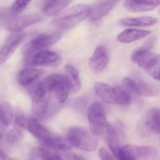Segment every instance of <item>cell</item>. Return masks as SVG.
<instances>
[{
  "label": "cell",
  "mask_w": 160,
  "mask_h": 160,
  "mask_svg": "<svg viewBox=\"0 0 160 160\" xmlns=\"http://www.w3.org/2000/svg\"><path fill=\"white\" fill-rule=\"evenodd\" d=\"M98 157L101 160H116L115 157L112 156L110 152L104 147H102L98 151Z\"/></svg>",
  "instance_id": "33"
},
{
  "label": "cell",
  "mask_w": 160,
  "mask_h": 160,
  "mask_svg": "<svg viewBox=\"0 0 160 160\" xmlns=\"http://www.w3.org/2000/svg\"><path fill=\"white\" fill-rule=\"evenodd\" d=\"M115 5L116 2L113 0H98L91 6L89 17L93 21L100 20L106 17L113 9Z\"/></svg>",
  "instance_id": "14"
},
{
  "label": "cell",
  "mask_w": 160,
  "mask_h": 160,
  "mask_svg": "<svg viewBox=\"0 0 160 160\" xmlns=\"http://www.w3.org/2000/svg\"><path fill=\"white\" fill-rule=\"evenodd\" d=\"M125 147L138 159L154 156L157 154L156 149L150 146L130 145L129 144V145H125Z\"/></svg>",
  "instance_id": "22"
},
{
  "label": "cell",
  "mask_w": 160,
  "mask_h": 160,
  "mask_svg": "<svg viewBox=\"0 0 160 160\" xmlns=\"http://www.w3.org/2000/svg\"><path fill=\"white\" fill-rule=\"evenodd\" d=\"M113 1L116 2V3H117V2H119V1H120V0H113Z\"/></svg>",
  "instance_id": "38"
},
{
  "label": "cell",
  "mask_w": 160,
  "mask_h": 160,
  "mask_svg": "<svg viewBox=\"0 0 160 160\" xmlns=\"http://www.w3.org/2000/svg\"><path fill=\"white\" fill-rule=\"evenodd\" d=\"M137 131L142 137L149 136L152 133L160 134V109L148 110L138 124Z\"/></svg>",
  "instance_id": "7"
},
{
  "label": "cell",
  "mask_w": 160,
  "mask_h": 160,
  "mask_svg": "<svg viewBox=\"0 0 160 160\" xmlns=\"http://www.w3.org/2000/svg\"><path fill=\"white\" fill-rule=\"evenodd\" d=\"M114 89V102L113 104L120 106H126L131 104V97L125 89L120 86H113Z\"/></svg>",
  "instance_id": "24"
},
{
  "label": "cell",
  "mask_w": 160,
  "mask_h": 160,
  "mask_svg": "<svg viewBox=\"0 0 160 160\" xmlns=\"http://www.w3.org/2000/svg\"><path fill=\"white\" fill-rule=\"evenodd\" d=\"M131 60L141 68L147 71L159 64L160 54L153 53L150 50V49L142 47L133 53Z\"/></svg>",
  "instance_id": "9"
},
{
  "label": "cell",
  "mask_w": 160,
  "mask_h": 160,
  "mask_svg": "<svg viewBox=\"0 0 160 160\" xmlns=\"http://www.w3.org/2000/svg\"><path fill=\"white\" fill-rule=\"evenodd\" d=\"M0 159L1 160H15L13 158H10V157L8 156L4 152L2 151H0Z\"/></svg>",
  "instance_id": "37"
},
{
  "label": "cell",
  "mask_w": 160,
  "mask_h": 160,
  "mask_svg": "<svg viewBox=\"0 0 160 160\" xmlns=\"http://www.w3.org/2000/svg\"><path fill=\"white\" fill-rule=\"evenodd\" d=\"M31 1L32 0H15L10 7L11 12L13 14H20Z\"/></svg>",
  "instance_id": "30"
},
{
  "label": "cell",
  "mask_w": 160,
  "mask_h": 160,
  "mask_svg": "<svg viewBox=\"0 0 160 160\" xmlns=\"http://www.w3.org/2000/svg\"><path fill=\"white\" fill-rule=\"evenodd\" d=\"M15 109L9 101H2L0 103V124L2 126L7 127L10 125L14 118Z\"/></svg>",
  "instance_id": "21"
},
{
  "label": "cell",
  "mask_w": 160,
  "mask_h": 160,
  "mask_svg": "<svg viewBox=\"0 0 160 160\" xmlns=\"http://www.w3.org/2000/svg\"><path fill=\"white\" fill-rule=\"evenodd\" d=\"M28 118L26 117L23 110L19 107H16L14 111L13 122L16 128L20 130H27Z\"/></svg>",
  "instance_id": "27"
},
{
  "label": "cell",
  "mask_w": 160,
  "mask_h": 160,
  "mask_svg": "<svg viewBox=\"0 0 160 160\" xmlns=\"http://www.w3.org/2000/svg\"><path fill=\"white\" fill-rule=\"evenodd\" d=\"M65 137L71 148L93 152L98 147V136L84 127H71L68 130Z\"/></svg>",
  "instance_id": "2"
},
{
  "label": "cell",
  "mask_w": 160,
  "mask_h": 160,
  "mask_svg": "<svg viewBox=\"0 0 160 160\" xmlns=\"http://www.w3.org/2000/svg\"><path fill=\"white\" fill-rule=\"evenodd\" d=\"M22 138H23L22 130L17 129L16 127L13 130H9L6 135V141L9 144H17L19 141H21Z\"/></svg>",
  "instance_id": "28"
},
{
  "label": "cell",
  "mask_w": 160,
  "mask_h": 160,
  "mask_svg": "<svg viewBox=\"0 0 160 160\" xmlns=\"http://www.w3.org/2000/svg\"><path fill=\"white\" fill-rule=\"evenodd\" d=\"M61 38L60 31L51 33V34L39 35L37 37L28 42L22 49V54L26 57L38 52L45 50L48 47L52 46L59 41Z\"/></svg>",
  "instance_id": "6"
},
{
  "label": "cell",
  "mask_w": 160,
  "mask_h": 160,
  "mask_svg": "<svg viewBox=\"0 0 160 160\" xmlns=\"http://www.w3.org/2000/svg\"><path fill=\"white\" fill-rule=\"evenodd\" d=\"M0 139H1V133H0Z\"/></svg>",
  "instance_id": "39"
},
{
  "label": "cell",
  "mask_w": 160,
  "mask_h": 160,
  "mask_svg": "<svg viewBox=\"0 0 160 160\" xmlns=\"http://www.w3.org/2000/svg\"><path fill=\"white\" fill-rule=\"evenodd\" d=\"M109 62V54L108 50L103 45H98L92 53L88 61L91 70L95 73L102 72L107 67Z\"/></svg>",
  "instance_id": "11"
},
{
  "label": "cell",
  "mask_w": 160,
  "mask_h": 160,
  "mask_svg": "<svg viewBox=\"0 0 160 160\" xmlns=\"http://www.w3.org/2000/svg\"><path fill=\"white\" fill-rule=\"evenodd\" d=\"M30 160H44L41 155L40 148L39 147H34L32 148L29 154Z\"/></svg>",
  "instance_id": "34"
},
{
  "label": "cell",
  "mask_w": 160,
  "mask_h": 160,
  "mask_svg": "<svg viewBox=\"0 0 160 160\" xmlns=\"http://www.w3.org/2000/svg\"><path fill=\"white\" fill-rule=\"evenodd\" d=\"M95 93L98 97L109 104L114 102V89L113 86H111L106 83L102 82H96L94 85Z\"/></svg>",
  "instance_id": "20"
},
{
  "label": "cell",
  "mask_w": 160,
  "mask_h": 160,
  "mask_svg": "<svg viewBox=\"0 0 160 160\" xmlns=\"http://www.w3.org/2000/svg\"><path fill=\"white\" fill-rule=\"evenodd\" d=\"M65 78L70 93L72 94L78 93L81 88V80L80 78L79 72L72 65H67L65 67Z\"/></svg>",
  "instance_id": "18"
},
{
  "label": "cell",
  "mask_w": 160,
  "mask_h": 160,
  "mask_svg": "<svg viewBox=\"0 0 160 160\" xmlns=\"http://www.w3.org/2000/svg\"><path fill=\"white\" fill-rule=\"evenodd\" d=\"M44 74V71L34 67H28L22 69L17 77L19 84L23 86H28L34 83Z\"/></svg>",
  "instance_id": "16"
},
{
  "label": "cell",
  "mask_w": 160,
  "mask_h": 160,
  "mask_svg": "<svg viewBox=\"0 0 160 160\" xmlns=\"http://www.w3.org/2000/svg\"><path fill=\"white\" fill-rule=\"evenodd\" d=\"M24 34L22 32H13L9 35L4 45L0 49V65L4 64L11 57L17 47L23 42Z\"/></svg>",
  "instance_id": "12"
},
{
  "label": "cell",
  "mask_w": 160,
  "mask_h": 160,
  "mask_svg": "<svg viewBox=\"0 0 160 160\" xmlns=\"http://www.w3.org/2000/svg\"><path fill=\"white\" fill-rule=\"evenodd\" d=\"M148 75L152 77L154 79L160 81V64L159 63L156 66L152 67V68L148 69L146 71Z\"/></svg>",
  "instance_id": "32"
},
{
  "label": "cell",
  "mask_w": 160,
  "mask_h": 160,
  "mask_svg": "<svg viewBox=\"0 0 160 160\" xmlns=\"http://www.w3.org/2000/svg\"><path fill=\"white\" fill-rule=\"evenodd\" d=\"M31 102L33 115L38 121L49 119L59 109L61 105L52 94L42 96L31 93Z\"/></svg>",
  "instance_id": "4"
},
{
  "label": "cell",
  "mask_w": 160,
  "mask_h": 160,
  "mask_svg": "<svg viewBox=\"0 0 160 160\" xmlns=\"http://www.w3.org/2000/svg\"><path fill=\"white\" fill-rule=\"evenodd\" d=\"M68 160H86L84 157L82 155H75V154H69L68 155Z\"/></svg>",
  "instance_id": "36"
},
{
  "label": "cell",
  "mask_w": 160,
  "mask_h": 160,
  "mask_svg": "<svg viewBox=\"0 0 160 160\" xmlns=\"http://www.w3.org/2000/svg\"><path fill=\"white\" fill-rule=\"evenodd\" d=\"M123 85L129 92L141 97H155L159 93L152 84L142 79H134L126 77L123 79Z\"/></svg>",
  "instance_id": "8"
},
{
  "label": "cell",
  "mask_w": 160,
  "mask_h": 160,
  "mask_svg": "<svg viewBox=\"0 0 160 160\" xmlns=\"http://www.w3.org/2000/svg\"><path fill=\"white\" fill-rule=\"evenodd\" d=\"M117 160H138L137 158L134 156L128 149L125 147V146L120 147L118 152L114 155Z\"/></svg>",
  "instance_id": "31"
},
{
  "label": "cell",
  "mask_w": 160,
  "mask_h": 160,
  "mask_svg": "<svg viewBox=\"0 0 160 160\" xmlns=\"http://www.w3.org/2000/svg\"><path fill=\"white\" fill-rule=\"evenodd\" d=\"M56 1H58V0H37L36 4L42 10H43V9H45V8H47L48 6H50V5L52 4L53 3Z\"/></svg>",
  "instance_id": "35"
},
{
  "label": "cell",
  "mask_w": 160,
  "mask_h": 160,
  "mask_svg": "<svg viewBox=\"0 0 160 160\" xmlns=\"http://www.w3.org/2000/svg\"><path fill=\"white\" fill-rule=\"evenodd\" d=\"M160 5V0H126L124 6L130 12L151 11Z\"/></svg>",
  "instance_id": "15"
},
{
  "label": "cell",
  "mask_w": 160,
  "mask_h": 160,
  "mask_svg": "<svg viewBox=\"0 0 160 160\" xmlns=\"http://www.w3.org/2000/svg\"><path fill=\"white\" fill-rule=\"evenodd\" d=\"M60 61V56L55 52L45 50L26 57L25 64L28 67L54 65Z\"/></svg>",
  "instance_id": "10"
},
{
  "label": "cell",
  "mask_w": 160,
  "mask_h": 160,
  "mask_svg": "<svg viewBox=\"0 0 160 160\" xmlns=\"http://www.w3.org/2000/svg\"><path fill=\"white\" fill-rule=\"evenodd\" d=\"M42 20V16L37 13L20 15L12 13L10 8L0 9V23L2 26L12 33L21 32L24 28L38 23Z\"/></svg>",
  "instance_id": "1"
},
{
  "label": "cell",
  "mask_w": 160,
  "mask_h": 160,
  "mask_svg": "<svg viewBox=\"0 0 160 160\" xmlns=\"http://www.w3.org/2000/svg\"><path fill=\"white\" fill-rule=\"evenodd\" d=\"M158 22L157 19L152 17L144 16L139 17H125L120 20L122 25L128 27H148L155 25Z\"/></svg>",
  "instance_id": "19"
},
{
  "label": "cell",
  "mask_w": 160,
  "mask_h": 160,
  "mask_svg": "<svg viewBox=\"0 0 160 160\" xmlns=\"http://www.w3.org/2000/svg\"><path fill=\"white\" fill-rule=\"evenodd\" d=\"M27 130L30 132L33 136L45 144L48 142L54 133L50 132L45 125L41 124L38 119L34 117L28 118V125H27Z\"/></svg>",
  "instance_id": "13"
},
{
  "label": "cell",
  "mask_w": 160,
  "mask_h": 160,
  "mask_svg": "<svg viewBox=\"0 0 160 160\" xmlns=\"http://www.w3.org/2000/svg\"><path fill=\"white\" fill-rule=\"evenodd\" d=\"M71 1L72 0H58L43 9L42 12L46 16L56 15L67 7L71 3Z\"/></svg>",
  "instance_id": "26"
},
{
  "label": "cell",
  "mask_w": 160,
  "mask_h": 160,
  "mask_svg": "<svg viewBox=\"0 0 160 160\" xmlns=\"http://www.w3.org/2000/svg\"><path fill=\"white\" fill-rule=\"evenodd\" d=\"M41 155L44 160H64L59 153L55 150L47 148V147H39Z\"/></svg>",
  "instance_id": "29"
},
{
  "label": "cell",
  "mask_w": 160,
  "mask_h": 160,
  "mask_svg": "<svg viewBox=\"0 0 160 160\" xmlns=\"http://www.w3.org/2000/svg\"><path fill=\"white\" fill-rule=\"evenodd\" d=\"M90 12L91 6L88 5H74L53 19L52 24L59 29H70L88 17Z\"/></svg>",
  "instance_id": "3"
},
{
  "label": "cell",
  "mask_w": 160,
  "mask_h": 160,
  "mask_svg": "<svg viewBox=\"0 0 160 160\" xmlns=\"http://www.w3.org/2000/svg\"><path fill=\"white\" fill-rule=\"evenodd\" d=\"M0 160H1V159H0Z\"/></svg>",
  "instance_id": "40"
},
{
  "label": "cell",
  "mask_w": 160,
  "mask_h": 160,
  "mask_svg": "<svg viewBox=\"0 0 160 160\" xmlns=\"http://www.w3.org/2000/svg\"><path fill=\"white\" fill-rule=\"evenodd\" d=\"M69 93H70V89H69L68 85H67V81H66L65 76H64L63 79L59 83L56 89H55L53 95H54L56 100L59 104H62L67 101Z\"/></svg>",
  "instance_id": "25"
},
{
  "label": "cell",
  "mask_w": 160,
  "mask_h": 160,
  "mask_svg": "<svg viewBox=\"0 0 160 160\" xmlns=\"http://www.w3.org/2000/svg\"><path fill=\"white\" fill-rule=\"evenodd\" d=\"M104 138L107 141L108 146H109V149L112 152V155L114 156L116 155V153L118 152L119 149L120 148V146L118 134H117V131L114 130L112 125H110L109 127Z\"/></svg>",
  "instance_id": "23"
},
{
  "label": "cell",
  "mask_w": 160,
  "mask_h": 160,
  "mask_svg": "<svg viewBox=\"0 0 160 160\" xmlns=\"http://www.w3.org/2000/svg\"><path fill=\"white\" fill-rule=\"evenodd\" d=\"M150 34H151V31L148 30L129 28L120 32L117 36V40L121 43H132L136 41L145 39Z\"/></svg>",
  "instance_id": "17"
},
{
  "label": "cell",
  "mask_w": 160,
  "mask_h": 160,
  "mask_svg": "<svg viewBox=\"0 0 160 160\" xmlns=\"http://www.w3.org/2000/svg\"><path fill=\"white\" fill-rule=\"evenodd\" d=\"M90 130L98 137H105L110 124L107 122L103 107L98 102L92 104L88 109Z\"/></svg>",
  "instance_id": "5"
}]
</instances>
